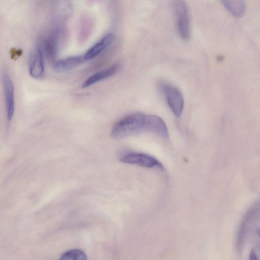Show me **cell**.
Here are the masks:
<instances>
[{"label": "cell", "mask_w": 260, "mask_h": 260, "mask_svg": "<svg viewBox=\"0 0 260 260\" xmlns=\"http://www.w3.org/2000/svg\"><path fill=\"white\" fill-rule=\"evenodd\" d=\"M145 116L141 113H134L121 118L112 126L111 136L121 139L146 131Z\"/></svg>", "instance_id": "cell-1"}, {"label": "cell", "mask_w": 260, "mask_h": 260, "mask_svg": "<svg viewBox=\"0 0 260 260\" xmlns=\"http://www.w3.org/2000/svg\"><path fill=\"white\" fill-rule=\"evenodd\" d=\"M160 88L172 112L176 117H179L184 108L181 92L176 87L168 83L161 84Z\"/></svg>", "instance_id": "cell-2"}, {"label": "cell", "mask_w": 260, "mask_h": 260, "mask_svg": "<svg viewBox=\"0 0 260 260\" xmlns=\"http://www.w3.org/2000/svg\"><path fill=\"white\" fill-rule=\"evenodd\" d=\"M122 162L147 168L163 169L164 167L160 161L154 157L149 154L140 152H128L121 155L119 158Z\"/></svg>", "instance_id": "cell-3"}, {"label": "cell", "mask_w": 260, "mask_h": 260, "mask_svg": "<svg viewBox=\"0 0 260 260\" xmlns=\"http://www.w3.org/2000/svg\"><path fill=\"white\" fill-rule=\"evenodd\" d=\"M177 28L180 37L184 40L190 37V22L188 8L183 1H177L174 4Z\"/></svg>", "instance_id": "cell-4"}, {"label": "cell", "mask_w": 260, "mask_h": 260, "mask_svg": "<svg viewBox=\"0 0 260 260\" xmlns=\"http://www.w3.org/2000/svg\"><path fill=\"white\" fill-rule=\"evenodd\" d=\"M6 113L7 119L10 121L15 111V90L13 82L7 72L5 71L2 76Z\"/></svg>", "instance_id": "cell-5"}, {"label": "cell", "mask_w": 260, "mask_h": 260, "mask_svg": "<svg viewBox=\"0 0 260 260\" xmlns=\"http://www.w3.org/2000/svg\"><path fill=\"white\" fill-rule=\"evenodd\" d=\"M28 72L30 76L39 79L44 74L45 66L42 49L37 46L31 52L28 60Z\"/></svg>", "instance_id": "cell-6"}, {"label": "cell", "mask_w": 260, "mask_h": 260, "mask_svg": "<svg viewBox=\"0 0 260 260\" xmlns=\"http://www.w3.org/2000/svg\"><path fill=\"white\" fill-rule=\"evenodd\" d=\"M145 131L152 132L165 139L169 137L167 126L159 116L156 115H146Z\"/></svg>", "instance_id": "cell-7"}, {"label": "cell", "mask_w": 260, "mask_h": 260, "mask_svg": "<svg viewBox=\"0 0 260 260\" xmlns=\"http://www.w3.org/2000/svg\"><path fill=\"white\" fill-rule=\"evenodd\" d=\"M121 68L119 63H115L89 76L84 81L81 86L86 88L115 75Z\"/></svg>", "instance_id": "cell-8"}, {"label": "cell", "mask_w": 260, "mask_h": 260, "mask_svg": "<svg viewBox=\"0 0 260 260\" xmlns=\"http://www.w3.org/2000/svg\"><path fill=\"white\" fill-rule=\"evenodd\" d=\"M114 36L109 33L103 36L91 47H90L83 55L85 60L92 59L102 53L112 43Z\"/></svg>", "instance_id": "cell-9"}, {"label": "cell", "mask_w": 260, "mask_h": 260, "mask_svg": "<svg viewBox=\"0 0 260 260\" xmlns=\"http://www.w3.org/2000/svg\"><path fill=\"white\" fill-rule=\"evenodd\" d=\"M83 55H74L60 59L53 64V69L57 73H63L71 70L84 61Z\"/></svg>", "instance_id": "cell-10"}, {"label": "cell", "mask_w": 260, "mask_h": 260, "mask_svg": "<svg viewBox=\"0 0 260 260\" xmlns=\"http://www.w3.org/2000/svg\"><path fill=\"white\" fill-rule=\"evenodd\" d=\"M223 5L234 15L239 17L245 12L246 5L243 1H224Z\"/></svg>", "instance_id": "cell-11"}, {"label": "cell", "mask_w": 260, "mask_h": 260, "mask_svg": "<svg viewBox=\"0 0 260 260\" xmlns=\"http://www.w3.org/2000/svg\"><path fill=\"white\" fill-rule=\"evenodd\" d=\"M58 260H87V258L84 251L74 249L64 252Z\"/></svg>", "instance_id": "cell-12"}, {"label": "cell", "mask_w": 260, "mask_h": 260, "mask_svg": "<svg viewBox=\"0 0 260 260\" xmlns=\"http://www.w3.org/2000/svg\"><path fill=\"white\" fill-rule=\"evenodd\" d=\"M249 259V260H260L256 252L253 249L250 252Z\"/></svg>", "instance_id": "cell-13"}, {"label": "cell", "mask_w": 260, "mask_h": 260, "mask_svg": "<svg viewBox=\"0 0 260 260\" xmlns=\"http://www.w3.org/2000/svg\"><path fill=\"white\" fill-rule=\"evenodd\" d=\"M256 233L260 237V228H258L256 230Z\"/></svg>", "instance_id": "cell-14"}, {"label": "cell", "mask_w": 260, "mask_h": 260, "mask_svg": "<svg viewBox=\"0 0 260 260\" xmlns=\"http://www.w3.org/2000/svg\"><path fill=\"white\" fill-rule=\"evenodd\" d=\"M259 206H260V204H259Z\"/></svg>", "instance_id": "cell-15"}]
</instances>
